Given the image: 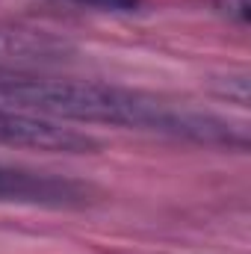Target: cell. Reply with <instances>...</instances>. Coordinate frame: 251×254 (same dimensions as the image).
<instances>
[{"label": "cell", "mask_w": 251, "mask_h": 254, "mask_svg": "<svg viewBox=\"0 0 251 254\" xmlns=\"http://www.w3.org/2000/svg\"><path fill=\"white\" fill-rule=\"evenodd\" d=\"M0 145L42 154H95L101 148V142L86 130L6 104H0Z\"/></svg>", "instance_id": "7a4b0ae2"}, {"label": "cell", "mask_w": 251, "mask_h": 254, "mask_svg": "<svg viewBox=\"0 0 251 254\" xmlns=\"http://www.w3.org/2000/svg\"><path fill=\"white\" fill-rule=\"evenodd\" d=\"M0 104L54 122L148 130V133L187 139L195 145H213V148H237V151L249 148L246 125L110 83L0 77Z\"/></svg>", "instance_id": "6da1fadb"}, {"label": "cell", "mask_w": 251, "mask_h": 254, "mask_svg": "<svg viewBox=\"0 0 251 254\" xmlns=\"http://www.w3.org/2000/svg\"><path fill=\"white\" fill-rule=\"evenodd\" d=\"M54 48H57V42H51L45 36L0 27V57H45Z\"/></svg>", "instance_id": "3957f363"}, {"label": "cell", "mask_w": 251, "mask_h": 254, "mask_svg": "<svg viewBox=\"0 0 251 254\" xmlns=\"http://www.w3.org/2000/svg\"><path fill=\"white\" fill-rule=\"evenodd\" d=\"M219 12L228 15L234 24H249L251 18V0H216Z\"/></svg>", "instance_id": "277c9868"}, {"label": "cell", "mask_w": 251, "mask_h": 254, "mask_svg": "<svg viewBox=\"0 0 251 254\" xmlns=\"http://www.w3.org/2000/svg\"><path fill=\"white\" fill-rule=\"evenodd\" d=\"M74 3L98 9V12H133L139 6V0H74Z\"/></svg>", "instance_id": "5b68a950"}]
</instances>
